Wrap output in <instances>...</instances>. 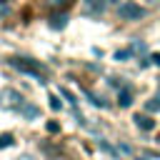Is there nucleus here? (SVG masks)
Masks as SVG:
<instances>
[{"label": "nucleus", "mask_w": 160, "mask_h": 160, "mask_svg": "<svg viewBox=\"0 0 160 160\" xmlns=\"http://www.w3.org/2000/svg\"><path fill=\"white\" fill-rule=\"evenodd\" d=\"M10 65H12L15 70H20V72H25V75H32V78H38L40 82H45V68H42V65H38V62H32V60H28V58H12Z\"/></svg>", "instance_id": "1"}, {"label": "nucleus", "mask_w": 160, "mask_h": 160, "mask_svg": "<svg viewBox=\"0 0 160 160\" xmlns=\"http://www.w3.org/2000/svg\"><path fill=\"white\" fill-rule=\"evenodd\" d=\"M118 18L120 20H142L145 18V8L138 5L135 0H122L118 5Z\"/></svg>", "instance_id": "2"}, {"label": "nucleus", "mask_w": 160, "mask_h": 160, "mask_svg": "<svg viewBox=\"0 0 160 160\" xmlns=\"http://www.w3.org/2000/svg\"><path fill=\"white\" fill-rule=\"evenodd\" d=\"M22 102H25V98L12 88H5L0 92V108H5V110H20Z\"/></svg>", "instance_id": "3"}, {"label": "nucleus", "mask_w": 160, "mask_h": 160, "mask_svg": "<svg viewBox=\"0 0 160 160\" xmlns=\"http://www.w3.org/2000/svg\"><path fill=\"white\" fill-rule=\"evenodd\" d=\"M110 0H82V15H90V18H100L105 10H108Z\"/></svg>", "instance_id": "4"}, {"label": "nucleus", "mask_w": 160, "mask_h": 160, "mask_svg": "<svg viewBox=\"0 0 160 160\" xmlns=\"http://www.w3.org/2000/svg\"><path fill=\"white\" fill-rule=\"evenodd\" d=\"M40 5L45 10H50V12H62L70 5V0H40Z\"/></svg>", "instance_id": "5"}, {"label": "nucleus", "mask_w": 160, "mask_h": 160, "mask_svg": "<svg viewBox=\"0 0 160 160\" xmlns=\"http://www.w3.org/2000/svg\"><path fill=\"white\" fill-rule=\"evenodd\" d=\"M65 25H68V12H65V10L50 15V28H52V30H62Z\"/></svg>", "instance_id": "6"}, {"label": "nucleus", "mask_w": 160, "mask_h": 160, "mask_svg": "<svg viewBox=\"0 0 160 160\" xmlns=\"http://www.w3.org/2000/svg\"><path fill=\"white\" fill-rule=\"evenodd\" d=\"M18 112H20V115H22L25 120H35V118L40 115V108H35V105H30V102L25 100V102L20 105V110H18Z\"/></svg>", "instance_id": "7"}, {"label": "nucleus", "mask_w": 160, "mask_h": 160, "mask_svg": "<svg viewBox=\"0 0 160 160\" xmlns=\"http://www.w3.org/2000/svg\"><path fill=\"white\" fill-rule=\"evenodd\" d=\"M135 125H138L140 130H152V128H155V120H152L150 115H142V112H140V115H135Z\"/></svg>", "instance_id": "8"}, {"label": "nucleus", "mask_w": 160, "mask_h": 160, "mask_svg": "<svg viewBox=\"0 0 160 160\" xmlns=\"http://www.w3.org/2000/svg\"><path fill=\"white\" fill-rule=\"evenodd\" d=\"M118 102H120V108H128L130 102H132V88H120V95H118Z\"/></svg>", "instance_id": "9"}, {"label": "nucleus", "mask_w": 160, "mask_h": 160, "mask_svg": "<svg viewBox=\"0 0 160 160\" xmlns=\"http://www.w3.org/2000/svg\"><path fill=\"white\" fill-rule=\"evenodd\" d=\"M10 15H12V2L10 0H0V22L8 20Z\"/></svg>", "instance_id": "10"}, {"label": "nucleus", "mask_w": 160, "mask_h": 160, "mask_svg": "<svg viewBox=\"0 0 160 160\" xmlns=\"http://www.w3.org/2000/svg\"><path fill=\"white\" fill-rule=\"evenodd\" d=\"M158 110H160V98H152V100H148V102H145V112H150V115H152V112H158Z\"/></svg>", "instance_id": "11"}, {"label": "nucleus", "mask_w": 160, "mask_h": 160, "mask_svg": "<svg viewBox=\"0 0 160 160\" xmlns=\"http://www.w3.org/2000/svg\"><path fill=\"white\" fill-rule=\"evenodd\" d=\"M125 58H132V50H118L115 52V60H125Z\"/></svg>", "instance_id": "12"}, {"label": "nucleus", "mask_w": 160, "mask_h": 160, "mask_svg": "<svg viewBox=\"0 0 160 160\" xmlns=\"http://www.w3.org/2000/svg\"><path fill=\"white\" fill-rule=\"evenodd\" d=\"M50 105H52V110H60L62 105H60V100L55 98V95H50Z\"/></svg>", "instance_id": "13"}, {"label": "nucleus", "mask_w": 160, "mask_h": 160, "mask_svg": "<svg viewBox=\"0 0 160 160\" xmlns=\"http://www.w3.org/2000/svg\"><path fill=\"white\" fill-rule=\"evenodd\" d=\"M152 62H155V65H160V52H155V55H152Z\"/></svg>", "instance_id": "14"}, {"label": "nucleus", "mask_w": 160, "mask_h": 160, "mask_svg": "<svg viewBox=\"0 0 160 160\" xmlns=\"http://www.w3.org/2000/svg\"><path fill=\"white\" fill-rule=\"evenodd\" d=\"M145 2H150V5H160V0H145Z\"/></svg>", "instance_id": "15"}]
</instances>
